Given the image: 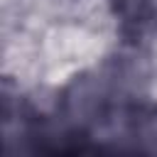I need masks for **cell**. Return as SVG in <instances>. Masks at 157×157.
I'll use <instances>...</instances> for the list:
<instances>
[{
  "instance_id": "1",
  "label": "cell",
  "mask_w": 157,
  "mask_h": 157,
  "mask_svg": "<svg viewBox=\"0 0 157 157\" xmlns=\"http://www.w3.org/2000/svg\"><path fill=\"white\" fill-rule=\"evenodd\" d=\"M118 39L120 37L103 34L69 17L52 22L39 39L44 59L42 81L56 88H69L83 71L103 64L115 52Z\"/></svg>"
},
{
  "instance_id": "2",
  "label": "cell",
  "mask_w": 157,
  "mask_h": 157,
  "mask_svg": "<svg viewBox=\"0 0 157 157\" xmlns=\"http://www.w3.org/2000/svg\"><path fill=\"white\" fill-rule=\"evenodd\" d=\"M61 91L64 88H56V86H49V83H44V81H39L32 91H27L22 98L27 101V105L34 110V113H39V115H52L56 108H59V103H61Z\"/></svg>"
},
{
  "instance_id": "3",
  "label": "cell",
  "mask_w": 157,
  "mask_h": 157,
  "mask_svg": "<svg viewBox=\"0 0 157 157\" xmlns=\"http://www.w3.org/2000/svg\"><path fill=\"white\" fill-rule=\"evenodd\" d=\"M142 52L147 56V64L152 69V74L157 71V27H152L145 37V44H142Z\"/></svg>"
},
{
  "instance_id": "4",
  "label": "cell",
  "mask_w": 157,
  "mask_h": 157,
  "mask_svg": "<svg viewBox=\"0 0 157 157\" xmlns=\"http://www.w3.org/2000/svg\"><path fill=\"white\" fill-rule=\"evenodd\" d=\"M145 98L157 105V71L150 76V81H147V86H145Z\"/></svg>"
}]
</instances>
